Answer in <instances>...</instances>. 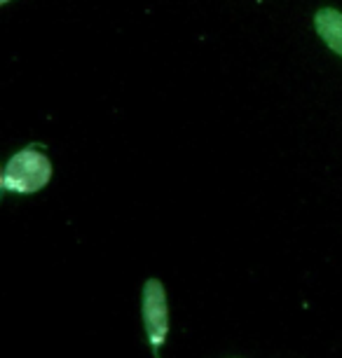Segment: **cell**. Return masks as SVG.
<instances>
[{"mask_svg":"<svg viewBox=\"0 0 342 358\" xmlns=\"http://www.w3.org/2000/svg\"><path fill=\"white\" fill-rule=\"evenodd\" d=\"M52 178V164L43 150L36 145H29L17 155H12L10 162L3 169L0 187L3 192H17V194H33L50 183Z\"/></svg>","mask_w":342,"mask_h":358,"instance_id":"6da1fadb","label":"cell"},{"mask_svg":"<svg viewBox=\"0 0 342 358\" xmlns=\"http://www.w3.org/2000/svg\"><path fill=\"white\" fill-rule=\"evenodd\" d=\"M143 326H145V340L150 344V351L155 358L159 356V349L164 347L166 335H169V302H166V290L159 279H148L143 286Z\"/></svg>","mask_w":342,"mask_h":358,"instance_id":"7a4b0ae2","label":"cell"},{"mask_svg":"<svg viewBox=\"0 0 342 358\" xmlns=\"http://www.w3.org/2000/svg\"><path fill=\"white\" fill-rule=\"evenodd\" d=\"M314 29L319 38L328 45V50L342 57V12L333 8H324L314 15Z\"/></svg>","mask_w":342,"mask_h":358,"instance_id":"3957f363","label":"cell"},{"mask_svg":"<svg viewBox=\"0 0 342 358\" xmlns=\"http://www.w3.org/2000/svg\"><path fill=\"white\" fill-rule=\"evenodd\" d=\"M5 3H8V0H0V5H5Z\"/></svg>","mask_w":342,"mask_h":358,"instance_id":"277c9868","label":"cell"}]
</instances>
